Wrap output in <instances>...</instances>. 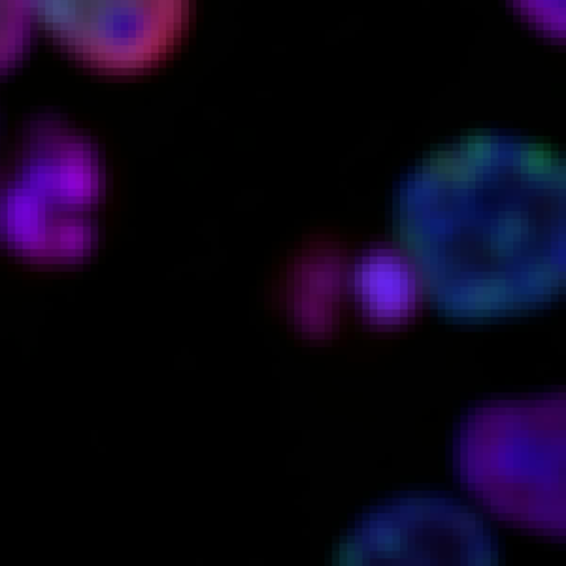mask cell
<instances>
[{"label":"cell","instance_id":"1","mask_svg":"<svg viewBox=\"0 0 566 566\" xmlns=\"http://www.w3.org/2000/svg\"><path fill=\"white\" fill-rule=\"evenodd\" d=\"M460 474L497 514L565 533V399L502 402L476 410L457 442Z\"/></svg>","mask_w":566,"mask_h":566},{"label":"cell","instance_id":"3","mask_svg":"<svg viewBox=\"0 0 566 566\" xmlns=\"http://www.w3.org/2000/svg\"><path fill=\"white\" fill-rule=\"evenodd\" d=\"M32 17L97 70L135 73L163 61L181 39L189 0H27Z\"/></svg>","mask_w":566,"mask_h":566},{"label":"cell","instance_id":"4","mask_svg":"<svg viewBox=\"0 0 566 566\" xmlns=\"http://www.w3.org/2000/svg\"><path fill=\"white\" fill-rule=\"evenodd\" d=\"M339 557L368 565H490L496 553L468 510L441 499L407 497L365 518Z\"/></svg>","mask_w":566,"mask_h":566},{"label":"cell","instance_id":"2","mask_svg":"<svg viewBox=\"0 0 566 566\" xmlns=\"http://www.w3.org/2000/svg\"><path fill=\"white\" fill-rule=\"evenodd\" d=\"M98 190L97 163L85 140L59 123L38 122L0 193V233L27 258L74 261L92 243L85 211Z\"/></svg>","mask_w":566,"mask_h":566},{"label":"cell","instance_id":"5","mask_svg":"<svg viewBox=\"0 0 566 566\" xmlns=\"http://www.w3.org/2000/svg\"><path fill=\"white\" fill-rule=\"evenodd\" d=\"M31 18L27 0H0V72L22 56L30 36Z\"/></svg>","mask_w":566,"mask_h":566},{"label":"cell","instance_id":"6","mask_svg":"<svg viewBox=\"0 0 566 566\" xmlns=\"http://www.w3.org/2000/svg\"><path fill=\"white\" fill-rule=\"evenodd\" d=\"M566 0H513L521 13L544 34L564 40Z\"/></svg>","mask_w":566,"mask_h":566}]
</instances>
